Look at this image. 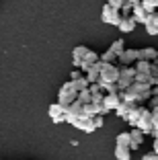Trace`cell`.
<instances>
[{
	"label": "cell",
	"mask_w": 158,
	"mask_h": 160,
	"mask_svg": "<svg viewBox=\"0 0 158 160\" xmlns=\"http://www.w3.org/2000/svg\"><path fill=\"white\" fill-rule=\"evenodd\" d=\"M152 84H146V82H131L127 88L119 90V99L123 103H138V105H144L148 103V99L152 97Z\"/></svg>",
	"instance_id": "6da1fadb"
},
{
	"label": "cell",
	"mask_w": 158,
	"mask_h": 160,
	"mask_svg": "<svg viewBox=\"0 0 158 160\" xmlns=\"http://www.w3.org/2000/svg\"><path fill=\"white\" fill-rule=\"evenodd\" d=\"M117 76H119V68L113 66V64H107V62H101V74H99V84H101V88L105 84H113V82H117Z\"/></svg>",
	"instance_id": "7a4b0ae2"
},
{
	"label": "cell",
	"mask_w": 158,
	"mask_h": 160,
	"mask_svg": "<svg viewBox=\"0 0 158 160\" xmlns=\"http://www.w3.org/2000/svg\"><path fill=\"white\" fill-rule=\"evenodd\" d=\"M135 76L134 80L135 82H146V84H152V76H150V64L152 62H146V60H135Z\"/></svg>",
	"instance_id": "3957f363"
},
{
	"label": "cell",
	"mask_w": 158,
	"mask_h": 160,
	"mask_svg": "<svg viewBox=\"0 0 158 160\" xmlns=\"http://www.w3.org/2000/svg\"><path fill=\"white\" fill-rule=\"evenodd\" d=\"M135 127H138L140 132L144 133V136H150L152 133V121H150V107H144L142 105V111H140V117L135 121Z\"/></svg>",
	"instance_id": "277c9868"
},
{
	"label": "cell",
	"mask_w": 158,
	"mask_h": 160,
	"mask_svg": "<svg viewBox=\"0 0 158 160\" xmlns=\"http://www.w3.org/2000/svg\"><path fill=\"white\" fill-rule=\"evenodd\" d=\"M72 101H76V90H74V86H72V82H64L60 92H58V103H60L62 107H68Z\"/></svg>",
	"instance_id": "5b68a950"
},
{
	"label": "cell",
	"mask_w": 158,
	"mask_h": 160,
	"mask_svg": "<svg viewBox=\"0 0 158 160\" xmlns=\"http://www.w3.org/2000/svg\"><path fill=\"white\" fill-rule=\"evenodd\" d=\"M101 21L107 25H113V27H117L121 21V14H119V8H113L111 4H105L101 10Z\"/></svg>",
	"instance_id": "8992f818"
},
{
	"label": "cell",
	"mask_w": 158,
	"mask_h": 160,
	"mask_svg": "<svg viewBox=\"0 0 158 160\" xmlns=\"http://www.w3.org/2000/svg\"><path fill=\"white\" fill-rule=\"evenodd\" d=\"M134 76H135V68L134 66L119 68V76H117V86H119V90L127 88V86L134 82Z\"/></svg>",
	"instance_id": "52a82bcc"
},
{
	"label": "cell",
	"mask_w": 158,
	"mask_h": 160,
	"mask_svg": "<svg viewBox=\"0 0 158 160\" xmlns=\"http://www.w3.org/2000/svg\"><path fill=\"white\" fill-rule=\"evenodd\" d=\"M47 115H49V119L54 123H64L66 121V107H62L60 103H54L47 109Z\"/></svg>",
	"instance_id": "ba28073f"
},
{
	"label": "cell",
	"mask_w": 158,
	"mask_h": 160,
	"mask_svg": "<svg viewBox=\"0 0 158 160\" xmlns=\"http://www.w3.org/2000/svg\"><path fill=\"white\" fill-rule=\"evenodd\" d=\"M78 117H86L82 111V103L80 101H72V103L66 107V121H72V119H78Z\"/></svg>",
	"instance_id": "9c48e42d"
},
{
	"label": "cell",
	"mask_w": 158,
	"mask_h": 160,
	"mask_svg": "<svg viewBox=\"0 0 158 160\" xmlns=\"http://www.w3.org/2000/svg\"><path fill=\"white\" fill-rule=\"evenodd\" d=\"M94 62H99V53L97 52H93V49H89L86 52V56L80 60V66H78V70H82V72H86L90 66H93Z\"/></svg>",
	"instance_id": "30bf717a"
},
{
	"label": "cell",
	"mask_w": 158,
	"mask_h": 160,
	"mask_svg": "<svg viewBox=\"0 0 158 160\" xmlns=\"http://www.w3.org/2000/svg\"><path fill=\"white\" fill-rule=\"evenodd\" d=\"M121 103V99H119V92H107L105 97H103V107L107 109V111H113V109L117 107V105Z\"/></svg>",
	"instance_id": "8fae6325"
},
{
	"label": "cell",
	"mask_w": 158,
	"mask_h": 160,
	"mask_svg": "<svg viewBox=\"0 0 158 160\" xmlns=\"http://www.w3.org/2000/svg\"><path fill=\"white\" fill-rule=\"evenodd\" d=\"M117 60H119L123 66H131V64L138 60V49H123V52L117 56Z\"/></svg>",
	"instance_id": "7c38bea8"
},
{
	"label": "cell",
	"mask_w": 158,
	"mask_h": 160,
	"mask_svg": "<svg viewBox=\"0 0 158 160\" xmlns=\"http://www.w3.org/2000/svg\"><path fill=\"white\" fill-rule=\"evenodd\" d=\"M135 21H134V17H121V21H119V25H117V29H119L121 33H131V31H134L135 29Z\"/></svg>",
	"instance_id": "4fadbf2b"
},
{
	"label": "cell",
	"mask_w": 158,
	"mask_h": 160,
	"mask_svg": "<svg viewBox=\"0 0 158 160\" xmlns=\"http://www.w3.org/2000/svg\"><path fill=\"white\" fill-rule=\"evenodd\" d=\"M130 138H131V142H130V150H138L140 146H142V142H144V133L140 132L138 127H134L130 132Z\"/></svg>",
	"instance_id": "5bb4252c"
},
{
	"label": "cell",
	"mask_w": 158,
	"mask_h": 160,
	"mask_svg": "<svg viewBox=\"0 0 158 160\" xmlns=\"http://www.w3.org/2000/svg\"><path fill=\"white\" fill-rule=\"evenodd\" d=\"M99 74H101V60L94 62L93 66L86 70V80H89V84H93V82H97L99 80Z\"/></svg>",
	"instance_id": "9a60e30c"
},
{
	"label": "cell",
	"mask_w": 158,
	"mask_h": 160,
	"mask_svg": "<svg viewBox=\"0 0 158 160\" xmlns=\"http://www.w3.org/2000/svg\"><path fill=\"white\" fill-rule=\"evenodd\" d=\"M131 17H134L135 23H146V19H148V12H146L144 8H142V4H134V8H131Z\"/></svg>",
	"instance_id": "2e32d148"
},
{
	"label": "cell",
	"mask_w": 158,
	"mask_h": 160,
	"mask_svg": "<svg viewBox=\"0 0 158 160\" xmlns=\"http://www.w3.org/2000/svg\"><path fill=\"white\" fill-rule=\"evenodd\" d=\"M154 58H156V49H154V47H144V49H138V60L154 62Z\"/></svg>",
	"instance_id": "e0dca14e"
},
{
	"label": "cell",
	"mask_w": 158,
	"mask_h": 160,
	"mask_svg": "<svg viewBox=\"0 0 158 160\" xmlns=\"http://www.w3.org/2000/svg\"><path fill=\"white\" fill-rule=\"evenodd\" d=\"M130 148L127 146H115V158L117 160H131V154H130Z\"/></svg>",
	"instance_id": "ac0fdd59"
},
{
	"label": "cell",
	"mask_w": 158,
	"mask_h": 160,
	"mask_svg": "<svg viewBox=\"0 0 158 160\" xmlns=\"http://www.w3.org/2000/svg\"><path fill=\"white\" fill-rule=\"evenodd\" d=\"M72 82V86H74V90L78 92V90H84V88H89V80H86V76H78V78H74V80H70Z\"/></svg>",
	"instance_id": "d6986e66"
},
{
	"label": "cell",
	"mask_w": 158,
	"mask_h": 160,
	"mask_svg": "<svg viewBox=\"0 0 158 160\" xmlns=\"http://www.w3.org/2000/svg\"><path fill=\"white\" fill-rule=\"evenodd\" d=\"M150 121H152V133L150 136L158 138V109H150Z\"/></svg>",
	"instance_id": "ffe728a7"
},
{
	"label": "cell",
	"mask_w": 158,
	"mask_h": 160,
	"mask_svg": "<svg viewBox=\"0 0 158 160\" xmlns=\"http://www.w3.org/2000/svg\"><path fill=\"white\" fill-rule=\"evenodd\" d=\"M130 142H131L130 132H121L119 136L115 138V146H127V148H130Z\"/></svg>",
	"instance_id": "44dd1931"
},
{
	"label": "cell",
	"mask_w": 158,
	"mask_h": 160,
	"mask_svg": "<svg viewBox=\"0 0 158 160\" xmlns=\"http://www.w3.org/2000/svg\"><path fill=\"white\" fill-rule=\"evenodd\" d=\"M140 4H142V8H144L146 12L158 10V0H140Z\"/></svg>",
	"instance_id": "7402d4cb"
},
{
	"label": "cell",
	"mask_w": 158,
	"mask_h": 160,
	"mask_svg": "<svg viewBox=\"0 0 158 160\" xmlns=\"http://www.w3.org/2000/svg\"><path fill=\"white\" fill-rule=\"evenodd\" d=\"M86 52H89V47L86 45H78L72 49V60H82L84 56H86Z\"/></svg>",
	"instance_id": "603a6c76"
},
{
	"label": "cell",
	"mask_w": 158,
	"mask_h": 160,
	"mask_svg": "<svg viewBox=\"0 0 158 160\" xmlns=\"http://www.w3.org/2000/svg\"><path fill=\"white\" fill-rule=\"evenodd\" d=\"M127 109H130V103H123V101H121V103L117 105V107L113 109V111H115V115H117V117L125 119V115H127Z\"/></svg>",
	"instance_id": "cb8c5ba5"
},
{
	"label": "cell",
	"mask_w": 158,
	"mask_h": 160,
	"mask_svg": "<svg viewBox=\"0 0 158 160\" xmlns=\"http://www.w3.org/2000/svg\"><path fill=\"white\" fill-rule=\"evenodd\" d=\"M76 101H80L82 105L90 103V90H89V88H84V90H78V92H76Z\"/></svg>",
	"instance_id": "d4e9b609"
},
{
	"label": "cell",
	"mask_w": 158,
	"mask_h": 160,
	"mask_svg": "<svg viewBox=\"0 0 158 160\" xmlns=\"http://www.w3.org/2000/svg\"><path fill=\"white\" fill-rule=\"evenodd\" d=\"M99 60L101 62H107V64H113V62L117 60V56L111 52V49H107V52H103V53H99Z\"/></svg>",
	"instance_id": "484cf974"
},
{
	"label": "cell",
	"mask_w": 158,
	"mask_h": 160,
	"mask_svg": "<svg viewBox=\"0 0 158 160\" xmlns=\"http://www.w3.org/2000/svg\"><path fill=\"white\" fill-rule=\"evenodd\" d=\"M109 49H111L115 56H119V53L125 49V45H123V39H115V41L111 43V47H109Z\"/></svg>",
	"instance_id": "4316f807"
},
{
	"label": "cell",
	"mask_w": 158,
	"mask_h": 160,
	"mask_svg": "<svg viewBox=\"0 0 158 160\" xmlns=\"http://www.w3.org/2000/svg\"><path fill=\"white\" fill-rule=\"evenodd\" d=\"M131 8H134V4L125 0V2L121 4V8H119V14H121V17H130V14H131Z\"/></svg>",
	"instance_id": "83f0119b"
},
{
	"label": "cell",
	"mask_w": 158,
	"mask_h": 160,
	"mask_svg": "<svg viewBox=\"0 0 158 160\" xmlns=\"http://www.w3.org/2000/svg\"><path fill=\"white\" fill-rule=\"evenodd\" d=\"M103 90H97V92H90V103H94V105H101L103 103Z\"/></svg>",
	"instance_id": "f1b7e54d"
},
{
	"label": "cell",
	"mask_w": 158,
	"mask_h": 160,
	"mask_svg": "<svg viewBox=\"0 0 158 160\" xmlns=\"http://www.w3.org/2000/svg\"><path fill=\"white\" fill-rule=\"evenodd\" d=\"M103 90H107V92H119V86H117V82H113V84H105Z\"/></svg>",
	"instance_id": "f546056e"
},
{
	"label": "cell",
	"mask_w": 158,
	"mask_h": 160,
	"mask_svg": "<svg viewBox=\"0 0 158 160\" xmlns=\"http://www.w3.org/2000/svg\"><path fill=\"white\" fill-rule=\"evenodd\" d=\"M93 121H94V127H97V129H99V127H103V123H105V121H103V115H94Z\"/></svg>",
	"instance_id": "4dcf8cb0"
},
{
	"label": "cell",
	"mask_w": 158,
	"mask_h": 160,
	"mask_svg": "<svg viewBox=\"0 0 158 160\" xmlns=\"http://www.w3.org/2000/svg\"><path fill=\"white\" fill-rule=\"evenodd\" d=\"M125 0H107V4H111L113 8H121V4H123Z\"/></svg>",
	"instance_id": "1f68e13d"
},
{
	"label": "cell",
	"mask_w": 158,
	"mask_h": 160,
	"mask_svg": "<svg viewBox=\"0 0 158 160\" xmlns=\"http://www.w3.org/2000/svg\"><path fill=\"white\" fill-rule=\"evenodd\" d=\"M142 160H158L156 152H150V154H142Z\"/></svg>",
	"instance_id": "d6a6232c"
},
{
	"label": "cell",
	"mask_w": 158,
	"mask_h": 160,
	"mask_svg": "<svg viewBox=\"0 0 158 160\" xmlns=\"http://www.w3.org/2000/svg\"><path fill=\"white\" fill-rule=\"evenodd\" d=\"M78 76H82V70H78V68H76V70L72 72V74H70V80H74V78H78Z\"/></svg>",
	"instance_id": "836d02e7"
},
{
	"label": "cell",
	"mask_w": 158,
	"mask_h": 160,
	"mask_svg": "<svg viewBox=\"0 0 158 160\" xmlns=\"http://www.w3.org/2000/svg\"><path fill=\"white\" fill-rule=\"evenodd\" d=\"M150 90H152V94H158V82H156V84H152V88H150Z\"/></svg>",
	"instance_id": "e575fe53"
},
{
	"label": "cell",
	"mask_w": 158,
	"mask_h": 160,
	"mask_svg": "<svg viewBox=\"0 0 158 160\" xmlns=\"http://www.w3.org/2000/svg\"><path fill=\"white\" fill-rule=\"evenodd\" d=\"M154 152L158 154V138H154Z\"/></svg>",
	"instance_id": "d590c367"
},
{
	"label": "cell",
	"mask_w": 158,
	"mask_h": 160,
	"mask_svg": "<svg viewBox=\"0 0 158 160\" xmlns=\"http://www.w3.org/2000/svg\"><path fill=\"white\" fill-rule=\"evenodd\" d=\"M127 2H131V4H140V0H127Z\"/></svg>",
	"instance_id": "8d00e7d4"
},
{
	"label": "cell",
	"mask_w": 158,
	"mask_h": 160,
	"mask_svg": "<svg viewBox=\"0 0 158 160\" xmlns=\"http://www.w3.org/2000/svg\"><path fill=\"white\" fill-rule=\"evenodd\" d=\"M154 64H158V49H156V58H154Z\"/></svg>",
	"instance_id": "74e56055"
}]
</instances>
